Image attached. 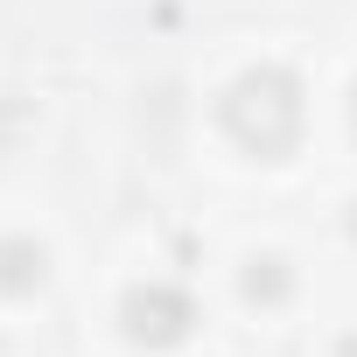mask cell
<instances>
[{
	"label": "cell",
	"instance_id": "obj_3",
	"mask_svg": "<svg viewBox=\"0 0 357 357\" xmlns=\"http://www.w3.org/2000/svg\"><path fill=\"white\" fill-rule=\"evenodd\" d=\"M50 273V252L36 238H0V294H36Z\"/></svg>",
	"mask_w": 357,
	"mask_h": 357
},
{
	"label": "cell",
	"instance_id": "obj_5",
	"mask_svg": "<svg viewBox=\"0 0 357 357\" xmlns=\"http://www.w3.org/2000/svg\"><path fill=\"white\" fill-rule=\"evenodd\" d=\"M350 126H357V91H350Z\"/></svg>",
	"mask_w": 357,
	"mask_h": 357
},
{
	"label": "cell",
	"instance_id": "obj_1",
	"mask_svg": "<svg viewBox=\"0 0 357 357\" xmlns=\"http://www.w3.org/2000/svg\"><path fill=\"white\" fill-rule=\"evenodd\" d=\"M218 119H225V133H231L245 154L280 161V154H294V140H301V126H308L301 77H294V70H280V63H259V70H245V77H231V84H225Z\"/></svg>",
	"mask_w": 357,
	"mask_h": 357
},
{
	"label": "cell",
	"instance_id": "obj_2",
	"mask_svg": "<svg viewBox=\"0 0 357 357\" xmlns=\"http://www.w3.org/2000/svg\"><path fill=\"white\" fill-rule=\"evenodd\" d=\"M190 322H197V308H190V294H183V287L140 280V287H126V294H119V329H126V343L168 350V343H183V336H190Z\"/></svg>",
	"mask_w": 357,
	"mask_h": 357
},
{
	"label": "cell",
	"instance_id": "obj_6",
	"mask_svg": "<svg viewBox=\"0 0 357 357\" xmlns=\"http://www.w3.org/2000/svg\"><path fill=\"white\" fill-rule=\"evenodd\" d=\"M350 238H357V211H350Z\"/></svg>",
	"mask_w": 357,
	"mask_h": 357
},
{
	"label": "cell",
	"instance_id": "obj_4",
	"mask_svg": "<svg viewBox=\"0 0 357 357\" xmlns=\"http://www.w3.org/2000/svg\"><path fill=\"white\" fill-rule=\"evenodd\" d=\"M245 294H252V301H280V294H287V266H280V259H252Z\"/></svg>",
	"mask_w": 357,
	"mask_h": 357
}]
</instances>
